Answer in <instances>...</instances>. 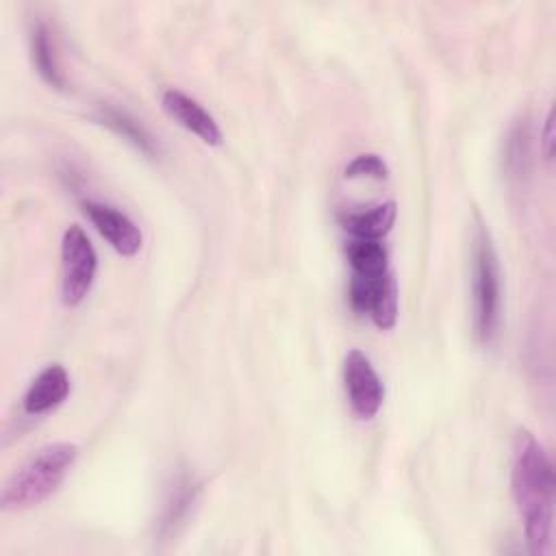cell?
Returning a JSON list of instances; mask_svg holds the SVG:
<instances>
[{
    "label": "cell",
    "instance_id": "6da1fadb",
    "mask_svg": "<svg viewBox=\"0 0 556 556\" xmlns=\"http://www.w3.org/2000/svg\"><path fill=\"white\" fill-rule=\"evenodd\" d=\"M510 484L528 549L534 556H545L552 549L554 469L541 443L526 428H517L513 437Z\"/></svg>",
    "mask_w": 556,
    "mask_h": 556
},
{
    "label": "cell",
    "instance_id": "7a4b0ae2",
    "mask_svg": "<svg viewBox=\"0 0 556 556\" xmlns=\"http://www.w3.org/2000/svg\"><path fill=\"white\" fill-rule=\"evenodd\" d=\"M76 456L78 447L65 441L50 443L37 450L35 456L4 482L0 493L2 508L20 510L48 500L72 469Z\"/></svg>",
    "mask_w": 556,
    "mask_h": 556
},
{
    "label": "cell",
    "instance_id": "3957f363",
    "mask_svg": "<svg viewBox=\"0 0 556 556\" xmlns=\"http://www.w3.org/2000/svg\"><path fill=\"white\" fill-rule=\"evenodd\" d=\"M473 332L482 345L495 339L500 324V269L491 235L476 215L473 228Z\"/></svg>",
    "mask_w": 556,
    "mask_h": 556
},
{
    "label": "cell",
    "instance_id": "277c9868",
    "mask_svg": "<svg viewBox=\"0 0 556 556\" xmlns=\"http://www.w3.org/2000/svg\"><path fill=\"white\" fill-rule=\"evenodd\" d=\"M98 269L96 250L87 232L72 224L61 241V300L65 306H76L89 293Z\"/></svg>",
    "mask_w": 556,
    "mask_h": 556
},
{
    "label": "cell",
    "instance_id": "5b68a950",
    "mask_svg": "<svg viewBox=\"0 0 556 556\" xmlns=\"http://www.w3.org/2000/svg\"><path fill=\"white\" fill-rule=\"evenodd\" d=\"M350 304L358 315L367 313L378 328H393L397 319V282L391 269L378 278L352 276Z\"/></svg>",
    "mask_w": 556,
    "mask_h": 556
},
{
    "label": "cell",
    "instance_id": "8992f818",
    "mask_svg": "<svg viewBox=\"0 0 556 556\" xmlns=\"http://www.w3.org/2000/svg\"><path fill=\"white\" fill-rule=\"evenodd\" d=\"M343 382L354 415L361 419H371L382 406L384 387L365 352H348L343 363Z\"/></svg>",
    "mask_w": 556,
    "mask_h": 556
},
{
    "label": "cell",
    "instance_id": "52a82bcc",
    "mask_svg": "<svg viewBox=\"0 0 556 556\" xmlns=\"http://www.w3.org/2000/svg\"><path fill=\"white\" fill-rule=\"evenodd\" d=\"M83 211L115 252H119L122 256H132L141 250V232L126 213L111 204L93 200L83 202Z\"/></svg>",
    "mask_w": 556,
    "mask_h": 556
},
{
    "label": "cell",
    "instance_id": "ba28073f",
    "mask_svg": "<svg viewBox=\"0 0 556 556\" xmlns=\"http://www.w3.org/2000/svg\"><path fill=\"white\" fill-rule=\"evenodd\" d=\"M161 102H163L165 113L174 122H178L189 132L198 135L204 143H208V146L222 143V130H219L217 122L213 119V115L198 100L182 93L180 89H167L163 93Z\"/></svg>",
    "mask_w": 556,
    "mask_h": 556
},
{
    "label": "cell",
    "instance_id": "9c48e42d",
    "mask_svg": "<svg viewBox=\"0 0 556 556\" xmlns=\"http://www.w3.org/2000/svg\"><path fill=\"white\" fill-rule=\"evenodd\" d=\"M70 376L63 365L52 363L43 367L30 382V387L24 393V410L28 415H41L46 410H52L70 395Z\"/></svg>",
    "mask_w": 556,
    "mask_h": 556
},
{
    "label": "cell",
    "instance_id": "30bf717a",
    "mask_svg": "<svg viewBox=\"0 0 556 556\" xmlns=\"http://www.w3.org/2000/svg\"><path fill=\"white\" fill-rule=\"evenodd\" d=\"M195 497H198V484L189 473H180L178 478H174L156 523L159 536H172L178 530V526L187 519Z\"/></svg>",
    "mask_w": 556,
    "mask_h": 556
},
{
    "label": "cell",
    "instance_id": "8fae6325",
    "mask_svg": "<svg viewBox=\"0 0 556 556\" xmlns=\"http://www.w3.org/2000/svg\"><path fill=\"white\" fill-rule=\"evenodd\" d=\"M395 202H382L367 211H352L341 217L343 228L352 239H382L395 222Z\"/></svg>",
    "mask_w": 556,
    "mask_h": 556
},
{
    "label": "cell",
    "instance_id": "7c38bea8",
    "mask_svg": "<svg viewBox=\"0 0 556 556\" xmlns=\"http://www.w3.org/2000/svg\"><path fill=\"white\" fill-rule=\"evenodd\" d=\"M30 59H33V65L37 67L39 76L48 85H52L54 89L65 87V78H63L59 61H56L54 39H52L50 26L43 20H37L30 30Z\"/></svg>",
    "mask_w": 556,
    "mask_h": 556
},
{
    "label": "cell",
    "instance_id": "4fadbf2b",
    "mask_svg": "<svg viewBox=\"0 0 556 556\" xmlns=\"http://www.w3.org/2000/svg\"><path fill=\"white\" fill-rule=\"evenodd\" d=\"M352 276L378 278L389 271L387 248L378 239H352L345 248Z\"/></svg>",
    "mask_w": 556,
    "mask_h": 556
},
{
    "label": "cell",
    "instance_id": "5bb4252c",
    "mask_svg": "<svg viewBox=\"0 0 556 556\" xmlns=\"http://www.w3.org/2000/svg\"><path fill=\"white\" fill-rule=\"evenodd\" d=\"M98 122L104 124L106 128H111L113 132L122 135L124 139H128L141 152H146L150 156L159 154V146H156L154 137L135 117H130L126 111H119V109L109 106V104H102L98 109Z\"/></svg>",
    "mask_w": 556,
    "mask_h": 556
},
{
    "label": "cell",
    "instance_id": "9a60e30c",
    "mask_svg": "<svg viewBox=\"0 0 556 556\" xmlns=\"http://www.w3.org/2000/svg\"><path fill=\"white\" fill-rule=\"evenodd\" d=\"M530 167V128L528 122L521 117L517 119L506 137L504 148V169L508 178L521 180Z\"/></svg>",
    "mask_w": 556,
    "mask_h": 556
},
{
    "label": "cell",
    "instance_id": "2e32d148",
    "mask_svg": "<svg viewBox=\"0 0 556 556\" xmlns=\"http://www.w3.org/2000/svg\"><path fill=\"white\" fill-rule=\"evenodd\" d=\"M389 176L387 163L378 154H358L345 167V178H374L384 180Z\"/></svg>",
    "mask_w": 556,
    "mask_h": 556
},
{
    "label": "cell",
    "instance_id": "e0dca14e",
    "mask_svg": "<svg viewBox=\"0 0 556 556\" xmlns=\"http://www.w3.org/2000/svg\"><path fill=\"white\" fill-rule=\"evenodd\" d=\"M541 150H543V156L547 161H552V154H554V111L552 109L547 111V117H545V124H543Z\"/></svg>",
    "mask_w": 556,
    "mask_h": 556
}]
</instances>
